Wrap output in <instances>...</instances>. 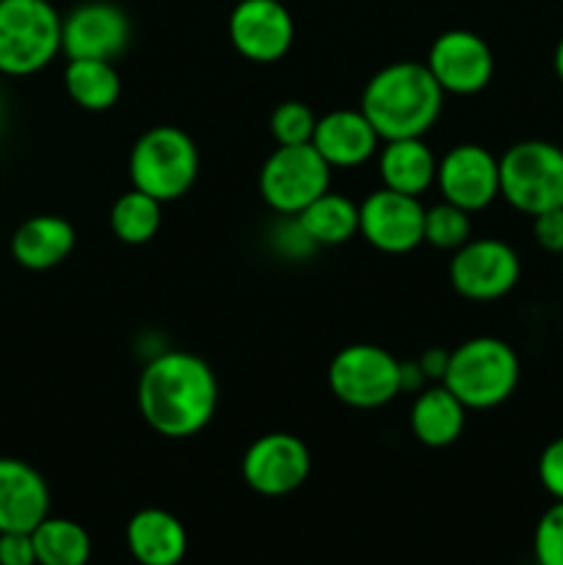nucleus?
Here are the masks:
<instances>
[{"label":"nucleus","instance_id":"1","mask_svg":"<svg viewBox=\"0 0 563 565\" xmlns=\"http://www.w3.org/2000/svg\"><path fill=\"white\" fill-rule=\"evenodd\" d=\"M138 414L166 439L202 434L219 408V379L202 356L163 351L144 364L138 375Z\"/></svg>","mask_w":563,"mask_h":565},{"label":"nucleus","instance_id":"14","mask_svg":"<svg viewBox=\"0 0 563 565\" xmlns=\"http://www.w3.org/2000/svg\"><path fill=\"white\" fill-rule=\"evenodd\" d=\"M436 185L445 202L478 213L500 196V158L480 143L447 149L436 166Z\"/></svg>","mask_w":563,"mask_h":565},{"label":"nucleus","instance_id":"30","mask_svg":"<svg viewBox=\"0 0 563 565\" xmlns=\"http://www.w3.org/2000/svg\"><path fill=\"white\" fill-rule=\"evenodd\" d=\"M533 235L544 252L563 257V207L546 210L533 218Z\"/></svg>","mask_w":563,"mask_h":565},{"label":"nucleus","instance_id":"3","mask_svg":"<svg viewBox=\"0 0 563 565\" xmlns=\"http://www.w3.org/2000/svg\"><path fill=\"white\" fill-rule=\"evenodd\" d=\"M519 356L506 340L497 337H472L450 351L445 384L458 401L475 412L506 403L519 386Z\"/></svg>","mask_w":563,"mask_h":565},{"label":"nucleus","instance_id":"8","mask_svg":"<svg viewBox=\"0 0 563 565\" xmlns=\"http://www.w3.org/2000/svg\"><path fill=\"white\" fill-rule=\"evenodd\" d=\"M331 185V166L312 143L276 147L259 169V196L274 213L298 215Z\"/></svg>","mask_w":563,"mask_h":565},{"label":"nucleus","instance_id":"16","mask_svg":"<svg viewBox=\"0 0 563 565\" xmlns=\"http://www.w3.org/2000/svg\"><path fill=\"white\" fill-rule=\"evenodd\" d=\"M50 516L47 480L20 458H0V533H31Z\"/></svg>","mask_w":563,"mask_h":565},{"label":"nucleus","instance_id":"26","mask_svg":"<svg viewBox=\"0 0 563 565\" xmlns=\"http://www.w3.org/2000/svg\"><path fill=\"white\" fill-rule=\"evenodd\" d=\"M469 237H472V221H469L467 210L456 207V204L445 202V199L425 210L423 243L442 248V252H456Z\"/></svg>","mask_w":563,"mask_h":565},{"label":"nucleus","instance_id":"17","mask_svg":"<svg viewBox=\"0 0 563 565\" xmlns=\"http://www.w3.org/2000/svg\"><path fill=\"white\" fill-rule=\"evenodd\" d=\"M312 147L331 169H357L381 149V136L362 110H329L312 132Z\"/></svg>","mask_w":563,"mask_h":565},{"label":"nucleus","instance_id":"31","mask_svg":"<svg viewBox=\"0 0 563 565\" xmlns=\"http://www.w3.org/2000/svg\"><path fill=\"white\" fill-rule=\"evenodd\" d=\"M0 565H36L31 533H0Z\"/></svg>","mask_w":563,"mask_h":565},{"label":"nucleus","instance_id":"32","mask_svg":"<svg viewBox=\"0 0 563 565\" xmlns=\"http://www.w3.org/2000/svg\"><path fill=\"white\" fill-rule=\"evenodd\" d=\"M447 362H450V351H442V348H428V351H425L423 356L417 359L423 375L428 381H434V384H436V381L445 379Z\"/></svg>","mask_w":563,"mask_h":565},{"label":"nucleus","instance_id":"7","mask_svg":"<svg viewBox=\"0 0 563 565\" xmlns=\"http://www.w3.org/2000/svg\"><path fill=\"white\" fill-rule=\"evenodd\" d=\"M329 390L351 408H381L401 395V359L386 348L357 342L334 353L329 370Z\"/></svg>","mask_w":563,"mask_h":565},{"label":"nucleus","instance_id":"25","mask_svg":"<svg viewBox=\"0 0 563 565\" xmlns=\"http://www.w3.org/2000/svg\"><path fill=\"white\" fill-rule=\"evenodd\" d=\"M163 202L152 199L144 191H127L110 207V232L116 241L127 243V246H144L152 241L163 221Z\"/></svg>","mask_w":563,"mask_h":565},{"label":"nucleus","instance_id":"27","mask_svg":"<svg viewBox=\"0 0 563 565\" xmlns=\"http://www.w3.org/2000/svg\"><path fill=\"white\" fill-rule=\"evenodd\" d=\"M315 125L318 116L312 108L298 99H287V103L276 105L270 114V136H274L276 147H296V143H312Z\"/></svg>","mask_w":563,"mask_h":565},{"label":"nucleus","instance_id":"28","mask_svg":"<svg viewBox=\"0 0 563 565\" xmlns=\"http://www.w3.org/2000/svg\"><path fill=\"white\" fill-rule=\"evenodd\" d=\"M533 555L539 565H563V502L546 508L535 524Z\"/></svg>","mask_w":563,"mask_h":565},{"label":"nucleus","instance_id":"33","mask_svg":"<svg viewBox=\"0 0 563 565\" xmlns=\"http://www.w3.org/2000/svg\"><path fill=\"white\" fill-rule=\"evenodd\" d=\"M552 64H555V75H557V81L563 83V36H561V42H557V47H555V58H552Z\"/></svg>","mask_w":563,"mask_h":565},{"label":"nucleus","instance_id":"18","mask_svg":"<svg viewBox=\"0 0 563 565\" xmlns=\"http://www.w3.org/2000/svg\"><path fill=\"white\" fill-rule=\"evenodd\" d=\"M125 539L138 565H180L188 552L185 527L163 508H144L132 513Z\"/></svg>","mask_w":563,"mask_h":565},{"label":"nucleus","instance_id":"21","mask_svg":"<svg viewBox=\"0 0 563 565\" xmlns=\"http://www.w3.org/2000/svg\"><path fill=\"white\" fill-rule=\"evenodd\" d=\"M436 160L434 149L423 138H397L384 141L379 149V174L384 188L406 196H417L428 191L436 182Z\"/></svg>","mask_w":563,"mask_h":565},{"label":"nucleus","instance_id":"12","mask_svg":"<svg viewBox=\"0 0 563 565\" xmlns=\"http://www.w3.org/2000/svg\"><path fill=\"white\" fill-rule=\"evenodd\" d=\"M230 42L237 53L254 64L282 61L296 39V22L282 0H241L232 9Z\"/></svg>","mask_w":563,"mask_h":565},{"label":"nucleus","instance_id":"10","mask_svg":"<svg viewBox=\"0 0 563 565\" xmlns=\"http://www.w3.org/2000/svg\"><path fill=\"white\" fill-rule=\"evenodd\" d=\"M243 480L259 497H287L312 472L309 447L293 434H265L248 445L241 463Z\"/></svg>","mask_w":563,"mask_h":565},{"label":"nucleus","instance_id":"24","mask_svg":"<svg viewBox=\"0 0 563 565\" xmlns=\"http://www.w3.org/2000/svg\"><path fill=\"white\" fill-rule=\"evenodd\" d=\"M36 565H88L92 561V535L72 519L47 516L31 530Z\"/></svg>","mask_w":563,"mask_h":565},{"label":"nucleus","instance_id":"19","mask_svg":"<svg viewBox=\"0 0 563 565\" xmlns=\"http://www.w3.org/2000/svg\"><path fill=\"white\" fill-rule=\"evenodd\" d=\"M408 425H412L414 439L423 441L425 447L442 450V447L456 445L458 436L464 434L467 406L445 384L425 386L414 397L412 412H408Z\"/></svg>","mask_w":563,"mask_h":565},{"label":"nucleus","instance_id":"6","mask_svg":"<svg viewBox=\"0 0 563 565\" xmlns=\"http://www.w3.org/2000/svg\"><path fill=\"white\" fill-rule=\"evenodd\" d=\"M500 196L524 215L563 207V149L550 141H519L500 158Z\"/></svg>","mask_w":563,"mask_h":565},{"label":"nucleus","instance_id":"2","mask_svg":"<svg viewBox=\"0 0 563 565\" xmlns=\"http://www.w3.org/2000/svg\"><path fill=\"white\" fill-rule=\"evenodd\" d=\"M445 92L425 64L395 61L368 81L359 110L370 119L381 141L423 138L436 125Z\"/></svg>","mask_w":563,"mask_h":565},{"label":"nucleus","instance_id":"23","mask_svg":"<svg viewBox=\"0 0 563 565\" xmlns=\"http://www.w3.org/2000/svg\"><path fill=\"white\" fill-rule=\"evenodd\" d=\"M64 86L83 110H110L121 97V77L110 61L72 58L64 70Z\"/></svg>","mask_w":563,"mask_h":565},{"label":"nucleus","instance_id":"4","mask_svg":"<svg viewBox=\"0 0 563 565\" xmlns=\"http://www.w3.org/2000/svg\"><path fill=\"white\" fill-rule=\"evenodd\" d=\"M130 182L158 202L185 196L199 177L196 141L171 125L149 127L130 149Z\"/></svg>","mask_w":563,"mask_h":565},{"label":"nucleus","instance_id":"5","mask_svg":"<svg viewBox=\"0 0 563 565\" xmlns=\"http://www.w3.org/2000/svg\"><path fill=\"white\" fill-rule=\"evenodd\" d=\"M61 20L50 0H0V75H36L53 64Z\"/></svg>","mask_w":563,"mask_h":565},{"label":"nucleus","instance_id":"20","mask_svg":"<svg viewBox=\"0 0 563 565\" xmlns=\"http://www.w3.org/2000/svg\"><path fill=\"white\" fill-rule=\"evenodd\" d=\"M75 248V230L61 215H33L17 226L11 254L28 270H50L64 263Z\"/></svg>","mask_w":563,"mask_h":565},{"label":"nucleus","instance_id":"15","mask_svg":"<svg viewBox=\"0 0 563 565\" xmlns=\"http://www.w3.org/2000/svg\"><path fill=\"white\" fill-rule=\"evenodd\" d=\"M130 17L108 0L81 3L61 20V53L66 58L114 61L130 44Z\"/></svg>","mask_w":563,"mask_h":565},{"label":"nucleus","instance_id":"9","mask_svg":"<svg viewBox=\"0 0 563 565\" xmlns=\"http://www.w3.org/2000/svg\"><path fill=\"white\" fill-rule=\"evenodd\" d=\"M447 276H450L453 290L467 301H497L517 287L522 263L506 241L469 237L461 248L453 252Z\"/></svg>","mask_w":563,"mask_h":565},{"label":"nucleus","instance_id":"22","mask_svg":"<svg viewBox=\"0 0 563 565\" xmlns=\"http://www.w3.org/2000/svg\"><path fill=\"white\" fill-rule=\"evenodd\" d=\"M293 218L312 241V246H342L359 235V204L342 193L326 191Z\"/></svg>","mask_w":563,"mask_h":565},{"label":"nucleus","instance_id":"29","mask_svg":"<svg viewBox=\"0 0 563 565\" xmlns=\"http://www.w3.org/2000/svg\"><path fill=\"white\" fill-rule=\"evenodd\" d=\"M539 480L546 494L555 502H563V436L544 447L539 458Z\"/></svg>","mask_w":563,"mask_h":565},{"label":"nucleus","instance_id":"13","mask_svg":"<svg viewBox=\"0 0 563 565\" xmlns=\"http://www.w3.org/2000/svg\"><path fill=\"white\" fill-rule=\"evenodd\" d=\"M425 207L417 196L379 188L359 204V235L384 254H408L423 246Z\"/></svg>","mask_w":563,"mask_h":565},{"label":"nucleus","instance_id":"11","mask_svg":"<svg viewBox=\"0 0 563 565\" xmlns=\"http://www.w3.org/2000/svg\"><path fill=\"white\" fill-rule=\"evenodd\" d=\"M425 66L442 86V92L469 97V94L484 92L491 83L495 55H491L486 39H480L478 33L453 28V31L439 33L434 39Z\"/></svg>","mask_w":563,"mask_h":565}]
</instances>
